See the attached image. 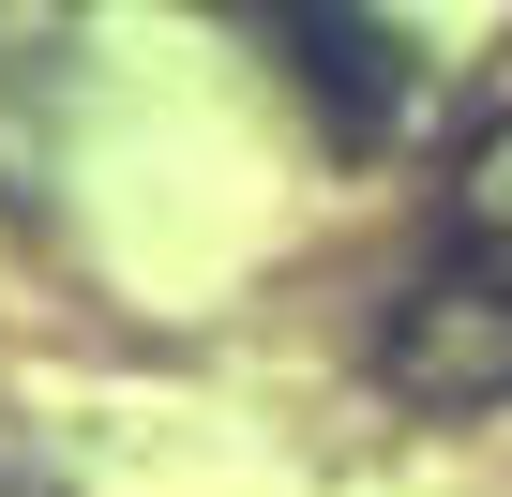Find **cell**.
Masks as SVG:
<instances>
[{"mask_svg":"<svg viewBox=\"0 0 512 497\" xmlns=\"http://www.w3.org/2000/svg\"><path fill=\"white\" fill-rule=\"evenodd\" d=\"M422 257H452V272L512 287V121H482V136H467V166L437 181V241H422Z\"/></svg>","mask_w":512,"mask_h":497,"instance_id":"cell-3","label":"cell"},{"mask_svg":"<svg viewBox=\"0 0 512 497\" xmlns=\"http://www.w3.org/2000/svg\"><path fill=\"white\" fill-rule=\"evenodd\" d=\"M377 377H392V407H422V422H482V407H512V287L422 257V272L377 302Z\"/></svg>","mask_w":512,"mask_h":497,"instance_id":"cell-1","label":"cell"},{"mask_svg":"<svg viewBox=\"0 0 512 497\" xmlns=\"http://www.w3.org/2000/svg\"><path fill=\"white\" fill-rule=\"evenodd\" d=\"M61 61H76V0H0V91H16V76L61 91Z\"/></svg>","mask_w":512,"mask_h":497,"instance_id":"cell-4","label":"cell"},{"mask_svg":"<svg viewBox=\"0 0 512 497\" xmlns=\"http://www.w3.org/2000/svg\"><path fill=\"white\" fill-rule=\"evenodd\" d=\"M272 61H287V91L317 106L332 151H392L407 106H422V61H407V31L377 16V0H287V16H272Z\"/></svg>","mask_w":512,"mask_h":497,"instance_id":"cell-2","label":"cell"},{"mask_svg":"<svg viewBox=\"0 0 512 497\" xmlns=\"http://www.w3.org/2000/svg\"><path fill=\"white\" fill-rule=\"evenodd\" d=\"M226 16H256V31H272V16H287V0H226Z\"/></svg>","mask_w":512,"mask_h":497,"instance_id":"cell-5","label":"cell"}]
</instances>
